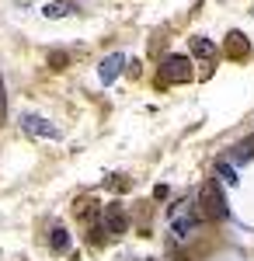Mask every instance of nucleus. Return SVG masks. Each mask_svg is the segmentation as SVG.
I'll return each instance as SVG.
<instances>
[{"label": "nucleus", "mask_w": 254, "mask_h": 261, "mask_svg": "<svg viewBox=\"0 0 254 261\" xmlns=\"http://www.w3.org/2000/svg\"><path fill=\"white\" fill-rule=\"evenodd\" d=\"M198 213H202V220H226V199H223V192H219L216 181L202 185V192H198Z\"/></svg>", "instance_id": "nucleus-1"}, {"label": "nucleus", "mask_w": 254, "mask_h": 261, "mask_svg": "<svg viewBox=\"0 0 254 261\" xmlns=\"http://www.w3.org/2000/svg\"><path fill=\"white\" fill-rule=\"evenodd\" d=\"M21 129L32 133V136H42V140H59V129L49 125L42 115H24V119H21Z\"/></svg>", "instance_id": "nucleus-2"}, {"label": "nucleus", "mask_w": 254, "mask_h": 261, "mask_svg": "<svg viewBox=\"0 0 254 261\" xmlns=\"http://www.w3.org/2000/svg\"><path fill=\"white\" fill-rule=\"evenodd\" d=\"M198 223H202V213H192V216H174V223H171V233H174L177 241H188L192 233L198 230Z\"/></svg>", "instance_id": "nucleus-3"}, {"label": "nucleus", "mask_w": 254, "mask_h": 261, "mask_svg": "<svg viewBox=\"0 0 254 261\" xmlns=\"http://www.w3.org/2000/svg\"><path fill=\"white\" fill-rule=\"evenodd\" d=\"M105 230L108 233H125L129 230V216H125L122 205H108L105 209Z\"/></svg>", "instance_id": "nucleus-4"}, {"label": "nucleus", "mask_w": 254, "mask_h": 261, "mask_svg": "<svg viewBox=\"0 0 254 261\" xmlns=\"http://www.w3.org/2000/svg\"><path fill=\"white\" fill-rule=\"evenodd\" d=\"M171 73V81H188L192 73H188V60H181V56H171V60L164 63V77Z\"/></svg>", "instance_id": "nucleus-5"}, {"label": "nucleus", "mask_w": 254, "mask_h": 261, "mask_svg": "<svg viewBox=\"0 0 254 261\" xmlns=\"http://www.w3.org/2000/svg\"><path fill=\"white\" fill-rule=\"evenodd\" d=\"M122 56H108V60L101 63V81H115L118 73H122Z\"/></svg>", "instance_id": "nucleus-6"}, {"label": "nucleus", "mask_w": 254, "mask_h": 261, "mask_svg": "<svg viewBox=\"0 0 254 261\" xmlns=\"http://www.w3.org/2000/svg\"><path fill=\"white\" fill-rule=\"evenodd\" d=\"M73 11H77L73 4H66V0H53V4H45L42 14H45V18H66V14H73Z\"/></svg>", "instance_id": "nucleus-7"}, {"label": "nucleus", "mask_w": 254, "mask_h": 261, "mask_svg": "<svg viewBox=\"0 0 254 261\" xmlns=\"http://www.w3.org/2000/svg\"><path fill=\"white\" fill-rule=\"evenodd\" d=\"M192 56H198V60H213L216 45L209 39H192Z\"/></svg>", "instance_id": "nucleus-8"}, {"label": "nucleus", "mask_w": 254, "mask_h": 261, "mask_svg": "<svg viewBox=\"0 0 254 261\" xmlns=\"http://www.w3.org/2000/svg\"><path fill=\"white\" fill-rule=\"evenodd\" d=\"M49 247H53L56 254H63V251L70 247V233H66L63 226H56V230H53V237H49Z\"/></svg>", "instance_id": "nucleus-9"}, {"label": "nucleus", "mask_w": 254, "mask_h": 261, "mask_svg": "<svg viewBox=\"0 0 254 261\" xmlns=\"http://www.w3.org/2000/svg\"><path fill=\"white\" fill-rule=\"evenodd\" d=\"M251 157H254V140H240L234 146V161L244 164V161H251Z\"/></svg>", "instance_id": "nucleus-10"}, {"label": "nucleus", "mask_w": 254, "mask_h": 261, "mask_svg": "<svg viewBox=\"0 0 254 261\" xmlns=\"http://www.w3.org/2000/svg\"><path fill=\"white\" fill-rule=\"evenodd\" d=\"M216 174L226 181V185H237V174H234V167L230 164H223V161H216Z\"/></svg>", "instance_id": "nucleus-11"}, {"label": "nucleus", "mask_w": 254, "mask_h": 261, "mask_svg": "<svg viewBox=\"0 0 254 261\" xmlns=\"http://www.w3.org/2000/svg\"><path fill=\"white\" fill-rule=\"evenodd\" d=\"M66 60H70L66 53H53V56H49V66H53V70H63V66H66Z\"/></svg>", "instance_id": "nucleus-12"}]
</instances>
